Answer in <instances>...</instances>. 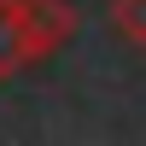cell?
I'll use <instances>...</instances> for the list:
<instances>
[{
    "mask_svg": "<svg viewBox=\"0 0 146 146\" xmlns=\"http://www.w3.org/2000/svg\"><path fill=\"white\" fill-rule=\"evenodd\" d=\"M82 29V12L70 0H0V82L47 64L70 35Z\"/></svg>",
    "mask_w": 146,
    "mask_h": 146,
    "instance_id": "cell-1",
    "label": "cell"
},
{
    "mask_svg": "<svg viewBox=\"0 0 146 146\" xmlns=\"http://www.w3.org/2000/svg\"><path fill=\"white\" fill-rule=\"evenodd\" d=\"M105 23L117 29V41L146 53V0H105Z\"/></svg>",
    "mask_w": 146,
    "mask_h": 146,
    "instance_id": "cell-2",
    "label": "cell"
}]
</instances>
